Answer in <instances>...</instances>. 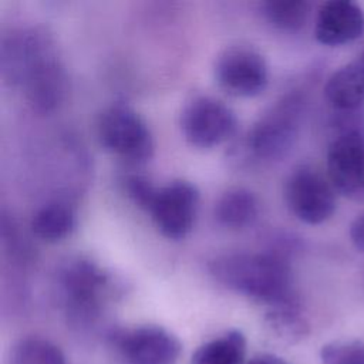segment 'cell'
<instances>
[{
	"label": "cell",
	"mask_w": 364,
	"mask_h": 364,
	"mask_svg": "<svg viewBox=\"0 0 364 364\" xmlns=\"http://www.w3.org/2000/svg\"><path fill=\"white\" fill-rule=\"evenodd\" d=\"M246 338L239 330H229L205 344L192 355L191 364H243Z\"/></svg>",
	"instance_id": "obj_16"
},
{
	"label": "cell",
	"mask_w": 364,
	"mask_h": 364,
	"mask_svg": "<svg viewBox=\"0 0 364 364\" xmlns=\"http://www.w3.org/2000/svg\"><path fill=\"white\" fill-rule=\"evenodd\" d=\"M303 107L300 94L287 95L272 107L249 131L247 152L257 161H277L286 156L297 139Z\"/></svg>",
	"instance_id": "obj_6"
},
{
	"label": "cell",
	"mask_w": 364,
	"mask_h": 364,
	"mask_svg": "<svg viewBox=\"0 0 364 364\" xmlns=\"http://www.w3.org/2000/svg\"><path fill=\"white\" fill-rule=\"evenodd\" d=\"M124 186L129 199L141 209H149L158 186H155L146 176L142 175H128L124 181Z\"/></svg>",
	"instance_id": "obj_21"
},
{
	"label": "cell",
	"mask_w": 364,
	"mask_h": 364,
	"mask_svg": "<svg viewBox=\"0 0 364 364\" xmlns=\"http://www.w3.org/2000/svg\"><path fill=\"white\" fill-rule=\"evenodd\" d=\"M0 60L3 77L24 88L28 104L37 112H50L64 101L67 74L47 28L13 30L3 38Z\"/></svg>",
	"instance_id": "obj_1"
},
{
	"label": "cell",
	"mask_w": 364,
	"mask_h": 364,
	"mask_svg": "<svg viewBox=\"0 0 364 364\" xmlns=\"http://www.w3.org/2000/svg\"><path fill=\"white\" fill-rule=\"evenodd\" d=\"M350 239L355 249L364 253V213H360L350 225Z\"/></svg>",
	"instance_id": "obj_22"
},
{
	"label": "cell",
	"mask_w": 364,
	"mask_h": 364,
	"mask_svg": "<svg viewBox=\"0 0 364 364\" xmlns=\"http://www.w3.org/2000/svg\"><path fill=\"white\" fill-rule=\"evenodd\" d=\"M311 3L306 0H270L262 4V14L273 27L283 31H297L310 16Z\"/></svg>",
	"instance_id": "obj_17"
},
{
	"label": "cell",
	"mask_w": 364,
	"mask_h": 364,
	"mask_svg": "<svg viewBox=\"0 0 364 364\" xmlns=\"http://www.w3.org/2000/svg\"><path fill=\"white\" fill-rule=\"evenodd\" d=\"M213 71L219 87L233 97H256L269 84L266 58L250 46L226 47L216 57Z\"/></svg>",
	"instance_id": "obj_8"
},
{
	"label": "cell",
	"mask_w": 364,
	"mask_h": 364,
	"mask_svg": "<svg viewBox=\"0 0 364 364\" xmlns=\"http://www.w3.org/2000/svg\"><path fill=\"white\" fill-rule=\"evenodd\" d=\"M364 33V11L348 0H330L320 6L314 21L316 40L328 47L355 41Z\"/></svg>",
	"instance_id": "obj_12"
},
{
	"label": "cell",
	"mask_w": 364,
	"mask_h": 364,
	"mask_svg": "<svg viewBox=\"0 0 364 364\" xmlns=\"http://www.w3.org/2000/svg\"><path fill=\"white\" fill-rule=\"evenodd\" d=\"M266 323L276 337L287 343H297L309 334V323L303 317L300 306L270 309Z\"/></svg>",
	"instance_id": "obj_19"
},
{
	"label": "cell",
	"mask_w": 364,
	"mask_h": 364,
	"mask_svg": "<svg viewBox=\"0 0 364 364\" xmlns=\"http://www.w3.org/2000/svg\"><path fill=\"white\" fill-rule=\"evenodd\" d=\"M324 95L340 112L360 109L364 104V51L328 77Z\"/></svg>",
	"instance_id": "obj_13"
},
{
	"label": "cell",
	"mask_w": 364,
	"mask_h": 364,
	"mask_svg": "<svg viewBox=\"0 0 364 364\" xmlns=\"http://www.w3.org/2000/svg\"><path fill=\"white\" fill-rule=\"evenodd\" d=\"M321 364H364V343L360 340H334L320 350Z\"/></svg>",
	"instance_id": "obj_20"
},
{
	"label": "cell",
	"mask_w": 364,
	"mask_h": 364,
	"mask_svg": "<svg viewBox=\"0 0 364 364\" xmlns=\"http://www.w3.org/2000/svg\"><path fill=\"white\" fill-rule=\"evenodd\" d=\"M334 192L328 178L310 165L297 166L284 185V199L290 212L307 225H320L333 216Z\"/></svg>",
	"instance_id": "obj_9"
},
{
	"label": "cell",
	"mask_w": 364,
	"mask_h": 364,
	"mask_svg": "<svg viewBox=\"0 0 364 364\" xmlns=\"http://www.w3.org/2000/svg\"><path fill=\"white\" fill-rule=\"evenodd\" d=\"M358 111V109H357ZM327 178L333 188L353 200H364V117L343 112L327 148Z\"/></svg>",
	"instance_id": "obj_4"
},
{
	"label": "cell",
	"mask_w": 364,
	"mask_h": 364,
	"mask_svg": "<svg viewBox=\"0 0 364 364\" xmlns=\"http://www.w3.org/2000/svg\"><path fill=\"white\" fill-rule=\"evenodd\" d=\"M213 215L223 228L245 229L253 225L259 216V199L247 188H230L216 200Z\"/></svg>",
	"instance_id": "obj_14"
},
{
	"label": "cell",
	"mask_w": 364,
	"mask_h": 364,
	"mask_svg": "<svg viewBox=\"0 0 364 364\" xmlns=\"http://www.w3.org/2000/svg\"><path fill=\"white\" fill-rule=\"evenodd\" d=\"M209 270L225 287L270 309L300 306L286 253H223L210 260Z\"/></svg>",
	"instance_id": "obj_2"
},
{
	"label": "cell",
	"mask_w": 364,
	"mask_h": 364,
	"mask_svg": "<svg viewBox=\"0 0 364 364\" xmlns=\"http://www.w3.org/2000/svg\"><path fill=\"white\" fill-rule=\"evenodd\" d=\"M97 136L108 152L129 164H145L154 155L155 142L148 124L124 102H115L98 115Z\"/></svg>",
	"instance_id": "obj_5"
},
{
	"label": "cell",
	"mask_w": 364,
	"mask_h": 364,
	"mask_svg": "<svg viewBox=\"0 0 364 364\" xmlns=\"http://www.w3.org/2000/svg\"><path fill=\"white\" fill-rule=\"evenodd\" d=\"M30 226L38 239L55 243L73 233L77 226V213L65 200H50L34 212Z\"/></svg>",
	"instance_id": "obj_15"
},
{
	"label": "cell",
	"mask_w": 364,
	"mask_h": 364,
	"mask_svg": "<svg viewBox=\"0 0 364 364\" xmlns=\"http://www.w3.org/2000/svg\"><path fill=\"white\" fill-rule=\"evenodd\" d=\"M236 128L237 118L233 109L209 95L193 97L181 112V129L185 139L200 149H210L229 141Z\"/></svg>",
	"instance_id": "obj_7"
},
{
	"label": "cell",
	"mask_w": 364,
	"mask_h": 364,
	"mask_svg": "<svg viewBox=\"0 0 364 364\" xmlns=\"http://www.w3.org/2000/svg\"><path fill=\"white\" fill-rule=\"evenodd\" d=\"M7 364H65L61 348L41 337H24L10 350Z\"/></svg>",
	"instance_id": "obj_18"
},
{
	"label": "cell",
	"mask_w": 364,
	"mask_h": 364,
	"mask_svg": "<svg viewBox=\"0 0 364 364\" xmlns=\"http://www.w3.org/2000/svg\"><path fill=\"white\" fill-rule=\"evenodd\" d=\"M111 340L127 364H175L182 350L178 337L159 326L118 330Z\"/></svg>",
	"instance_id": "obj_11"
},
{
	"label": "cell",
	"mask_w": 364,
	"mask_h": 364,
	"mask_svg": "<svg viewBox=\"0 0 364 364\" xmlns=\"http://www.w3.org/2000/svg\"><path fill=\"white\" fill-rule=\"evenodd\" d=\"M114 293L112 276L90 259H68L57 273V294L73 324H94Z\"/></svg>",
	"instance_id": "obj_3"
},
{
	"label": "cell",
	"mask_w": 364,
	"mask_h": 364,
	"mask_svg": "<svg viewBox=\"0 0 364 364\" xmlns=\"http://www.w3.org/2000/svg\"><path fill=\"white\" fill-rule=\"evenodd\" d=\"M247 364H289V363L274 354H259V355H255Z\"/></svg>",
	"instance_id": "obj_23"
},
{
	"label": "cell",
	"mask_w": 364,
	"mask_h": 364,
	"mask_svg": "<svg viewBox=\"0 0 364 364\" xmlns=\"http://www.w3.org/2000/svg\"><path fill=\"white\" fill-rule=\"evenodd\" d=\"M198 209V188L189 181L176 179L156 189L148 213L165 237L179 240L192 230Z\"/></svg>",
	"instance_id": "obj_10"
}]
</instances>
